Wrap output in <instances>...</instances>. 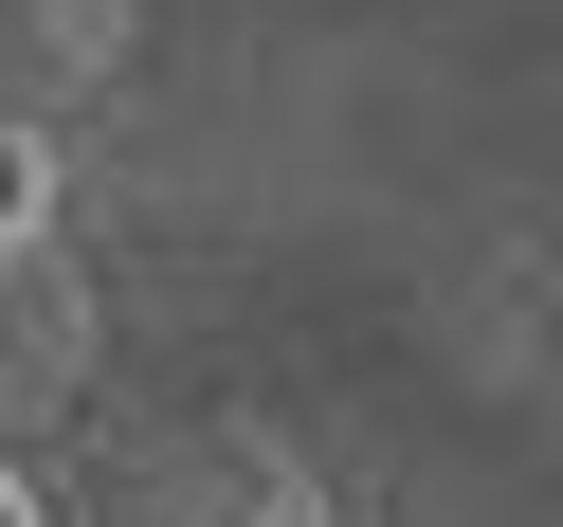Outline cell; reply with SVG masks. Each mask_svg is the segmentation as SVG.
I'll return each instance as SVG.
<instances>
[{"instance_id": "1", "label": "cell", "mask_w": 563, "mask_h": 527, "mask_svg": "<svg viewBox=\"0 0 563 527\" xmlns=\"http://www.w3.org/2000/svg\"><path fill=\"white\" fill-rule=\"evenodd\" d=\"M55 219V146H37V128H0V237H37Z\"/></svg>"}, {"instance_id": "2", "label": "cell", "mask_w": 563, "mask_h": 527, "mask_svg": "<svg viewBox=\"0 0 563 527\" xmlns=\"http://www.w3.org/2000/svg\"><path fill=\"white\" fill-rule=\"evenodd\" d=\"M0 527H37V509H19V473H0Z\"/></svg>"}, {"instance_id": "3", "label": "cell", "mask_w": 563, "mask_h": 527, "mask_svg": "<svg viewBox=\"0 0 563 527\" xmlns=\"http://www.w3.org/2000/svg\"><path fill=\"white\" fill-rule=\"evenodd\" d=\"M255 527H291V509H255Z\"/></svg>"}, {"instance_id": "4", "label": "cell", "mask_w": 563, "mask_h": 527, "mask_svg": "<svg viewBox=\"0 0 563 527\" xmlns=\"http://www.w3.org/2000/svg\"><path fill=\"white\" fill-rule=\"evenodd\" d=\"M0 255H19V237H0Z\"/></svg>"}]
</instances>
